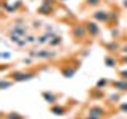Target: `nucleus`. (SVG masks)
I'll use <instances>...</instances> for the list:
<instances>
[{"instance_id":"obj_1","label":"nucleus","mask_w":127,"mask_h":119,"mask_svg":"<svg viewBox=\"0 0 127 119\" xmlns=\"http://www.w3.org/2000/svg\"><path fill=\"white\" fill-rule=\"evenodd\" d=\"M37 76V71L30 70V71H21V70H14L10 73V78L13 79L14 83H24V81H30Z\"/></svg>"},{"instance_id":"obj_2","label":"nucleus","mask_w":127,"mask_h":119,"mask_svg":"<svg viewBox=\"0 0 127 119\" xmlns=\"http://www.w3.org/2000/svg\"><path fill=\"white\" fill-rule=\"evenodd\" d=\"M10 32L19 35V37H27L29 32H30V29H29V26L26 24V21H24L22 18H19V19H16V22L13 24V27H11Z\"/></svg>"},{"instance_id":"obj_3","label":"nucleus","mask_w":127,"mask_h":119,"mask_svg":"<svg viewBox=\"0 0 127 119\" xmlns=\"http://www.w3.org/2000/svg\"><path fill=\"white\" fill-rule=\"evenodd\" d=\"M71 37H73L76 41H83V40H86L89 37V33H87V29H86V24H79L76 22L73 27H71Z\"/></svg>"},{"instance_id":"obj_4","label":"nucleus","mask_w":127,"mask_h":119,"mask_svg":"<svg viewBox=\"0 0 127 119\" xmlns=\"http://www.w3.org/2000/svg\"><path fill=\"white\" fill-rule=\"evenodd\" d=\"M92 19L94 21H97L98 24H106L110 22V10H100V8H97V10L92 13Z\"/></svg>"},{"instance_id":"obj_5","label":"nucleus","mask_w":127,"mask_h":119,"mask_svg":"<svg viewBox=\"0 0 127 119\" xmlns=\"http://www.w3.org/2000/svg\"><path fill=\"white\" fill-rule=\"evenodd\" d=\"M2 8H3V11L8 13V14H16L22 8V2H21V0H16L14 3H8V0H3V2H2Z\"/></svg>"},{"instance_id":"obj_6","label":"nucleus","mask_w":127,"mask_h":119,"mask_svg":"<svg viewBox=\"0 0 127 119\" xmlns=\"http://www.w3.org/2000/svg\"><path fill=\"white\" fill-rule=\"evenodd\" d=\"M86 29H87V33H89V37L92 38H97L98 35L102 33V29H100V24L97 21H94V19H91V21H86Z\"/></svg>"},{"instance_id":"obj_7","label":"nucleus","mask_w":127,"mask_h":119,"mask_svg":"<svg viewBox=\"0 0 127 119\" xmlns=\"http://www.w3.org/2000/svg\"><path fill=\"white\" fill-rule=\"evenodd\" d=\"M86 114L103 119V118L106 116V114H108V111H106V108H105V106H102V105H92V106H89V108H87Z\"/></svg>"},{"instance_id":"obj_8","label":"nucleus","mask_w":127,"mask_h":119,"mask_svg":"<svg viewBox=\"0 0 127 119\" xmlns=\"http://www.w3.org/2000/svg\"><path fill=\"white\" fill-rule=\"evenodd\" d=\"M56 57H57V51H53V49H38L37 53L38 60H53Z\"/></svg>"},{"instance_id":"obj_9","label":"nucleus","mask_w":127,"mask_h":119,"mask_svg":"<svg viewBox=\"0 0 127 119\" xmlns=\"http://www.w3.org/2000/svg\"><path fill=\"white\" fill-rule=\"evenodd\" d=\"M49 113L54 114V116H65L67 113H68V108L64 105H59V103H56V105H51L49 106Z\"/></svg>"},{"instance_id":"obj_10","label":"nucleus","mask_w":127,"mask_h":119,"mask_svg":"<svg viewBox=\"0 0 127 119\" xmlns=\"http://www.w3.org/2000/svg\"><path fill=\"white\" fill-rule=\"evenodd\" d=\"M41 97H43V100H45L48 105H56V103L59 102V95L57 94H54V92H51V90H45V92L41 94Z\"/></svg>"},{"instance_id":"obj_11","label":"nucleus","mask_w":127,"mask_h":119,"mask_svg":"<svg viewBox=\"0 0 127 119\" xmlns=\"http://www.w3.org/2000/svg\"><path fill=\"white\" fill-rule=\"evenodd\" d=\"M54 11H56V6L45 5V3H41V5L37 8V13L40 16H51V14H54Z\"/></svg>"},{"instance_id":"obj_12","label":"nucleus","mask_w":127,"mask_h":119,"mask_svg":"<svg viewBox=\"0 0 127 119\" xmlns=\"http://www.w3.org/2000/svg\"><path fill=\"white\" fill-rule=\"evenodd\" d=\"M121 48H122V45H119L116 40H111V41L105 43V49L110 51V54H118V53H121Z\"/></svg>"},{"instance_id":"obj_13","label":"nucleus","mask_w":127,"mask_h":119,"mask_svg":"<svg viewBox=\"0 0 127 119\" xmlns=\"http://www.w3.org/2000/svg\"><path fill=\"white\" fill-rule=\"evenodd\" d=\"M111 86H113V89L114 90H118V92H127V79H116V81H113L111 83Z\"/></svg>"},{"instance_id":"obj_14","label":"nucleus","mask_w":127,"mask_h":119,"mask_svg":"<svg viewBox=\"0 0 127 119\" xmlns=\"http://www.w3.org/2000/svg\"><path fill=\"white\" fill-rule=\"evenodd\" d=\"M103 62H105V65L108 67V68H116V67L119 65V59H118L114 54H108V56H105Z\"/></svg>"},{"instance_id":"obj_15","label":"nucleus","mask_w":127,"mask_h":119,"mask_svg":"<svg viewBox=\"0 0 127 119\" xmlns=\"http://www.w3.org/2000/svg\"><path fill=\"white\" fill-rule=\"evenodd\" d=\"M64 43V38H62V35H57V33H53L51 35V40H49V45L51 48H59Z\"/></svg>"},{"instance_id":"obj_16","label":"nucleus","mask_w":127,"mask_h":119,"mask_svg":"<svg viewBox=\"0 0 127 119\" xmlns=\"http://www.w3.org/2000/svg\"><path fill=\"white\" fill-rule=\"evenodd\" d=\"M121 98H122V92H113L110 94L108 97H106V100H108V103H111V105H119L121 103Z\"/></svg>"},{"instance_id":"obj_17","label":"nucleus","mask_w":127,"mask_h":119,"mask_svg":"<svg viewBox=\"0 0 127 119\" xmlns=\"http://www.w3.org/2000/svg\"><path fill=\"white\" fill-rule=\"evenodd\" d=\"M78 67H64V68L61 70V75L64 78H73L75 73H76Z\"/></svg>"},{"instance_id":"obj_18","label":"nucleus","mask_w":127,"mask_h":119,"mask_svg":"<svg viewBox=\"0 0 127 119\" xmlns=\"http://www.w3.org/2000/svg\"><path fill=\"white\" fill-rule=\"evenodd\" d=\"M3 119H24V114L18 111H11V113H3Z\"/></svg>"},{"instance_id":"obj_19","label":"nucleus","mask_w":127,"mask_h":119,"mask_svg":"<svg viewBox=\"0 0 127 119\" xmlns=\"http://www.w3.org/2000/svg\"><path fill=\"white\" fill-rule=\"evenodd\" d=\"M110 83L111 81H110L108 78H100V79H97V83H95V87H97V89H105Z\"/></svg>"},{"instance_id":"obj_20","label":"nucleus","mask_w":127,"mask_h":119,"mask_svg":"<svg viewBox=\"0 0 127 119\" xmlns=\"http://www.w3.org/2000/svg\"><path fill=\"white\" fill-rule=\"evenodd\" d=\"M14 84V81H13V79H6V78H2V81H0V89H2V90H5V89H8V87H11V86H13Z\"/></svg>"},{"instance_id":"obj_21","label":"nucleus","mask_w":127,"mask_h":119,"mask_svg":"<svg viewBox=\"0 0 127 119\" xmlns=\"http://www.w3.org/2000/svg\"><path fill=\"white\" fill-rule=\"evenodd\" d=\"M49 40H51V35L49 33H41V35H38L37 45H48V43H49Z\"/></svg>"},{"instance_id":"obj_22","label":"nucleus","mask_w":127,"mask_h":119,"mask_svg":"<svg viewBox=\"0 0 127 119\" xmlns=\"http://www.w3.org/2000/svg\"><path fill=\"white\" fill-rule=\"evenodd\" d=\"M84 5L89 8H98L102 5V0H84Z\"/></svg>"},{"instance_id":"obj_23","label":"nucleus","mask_w":127,"mask_h":119,"mask_svg":"<svg viewBox=\"0 0 127 119\" xmlns=\"http://www.w3.org/2000/svg\"><path fill=\"white\" fill-rule=\"evenodd\" d=\"M110 35H111V38H113V40H118L119 37H121V30L114 26V27H111V29H110Z\"/></svg>"},{"instance_id":"obj_24","label":"nucleus","mask_w":127,"mask_h":119,"mask_svg":"<svg viewBox=\"0 0 127 119\" xmlns=\"http://www.w3.org/2000/svg\"><path fill=\"white\" fill-rule=\"evenodd\" d=\"M119 19V11L118 10H110V22H116Z\"/></svg>"},{"instance_id":"obj_25","label":"nucleus","mask_w":127,"mask_h":119,"mask_svg":"<svg viewBox=\"0 0 127 119\" xmlns=\"http://www.w3.org/2000/svg\"><path fill=\"white\" fill-rule=\"evenodd\" d=\"M91 97L92 98H102L103 97V89H97V87H95L92 92H91Z\"/></svg>"},{"instance_id":"obj_26","label":"nucleus","mask_w":127,"mask_h":119,"mask_svg":"<svg viewBox=\"0 0 127 119\" xmlns=\"http://www.w3.org/2000/svg\"><path fill=\"white\" fill-rule=\"evenodd\" d=\"M26 38H27V41H29V45H37V41H38V37L33 35V33H29Z\"/></svg>"},{"instance_id":"obj_27","label":"nucleus","mask_w":127,"mask_h":119,"mask_svg":"<svg viewBox=\"0 0 127 119\" xmlns=\"http://www.w3.org/2000/svg\"><path fill=\"white\" fill-rule=\"evenodd\" d=\"M0 59H2V60H8V59H13V54L8 53V51H3V53H0Z\"/></svg>"},{"instance_id":"obj_28","label":"nucleus","mask_w":127,"mask_h":119,"mask_svg":"<svg viewBox=\"0 0 127 119\" xmlns=\"http://www.w3.org/2000/svg\"><path fill=\"white\" fill-rule=\"evenodd\" d=\"M41 27H43L41 21H37V19H35V21L32 22V29H33V30H38V29H41Z\"/></svg>"},{"instance_id":"obj_29","label":"nucleus","mask_w":127,"mask_h":119,"mask_svg":"<svg viewBox=\"0 0 127 119\" xmlns=\"http://www.w3.org/2000/svg\"><path fill=\"white\" fill-rule=\"evenodd\" d=\"M57 2H59V0H41V3H45V5H51V6H57Z\"/></svg>"},{"instance_id":"obj_30","label":"nucleus","mask_w":127,"mask_h":119,"mask_svg":"<svg viewBox=\"0 0 127 119\" xmlns=\"http://www.w3.org/2000/svg\"><path fill=\"white\" fill-rule=\"evenodd\" d=\"M45 33H49V35H53V33H56L54 32V26H45Z\"/></svg>"},{"instance_id":"obj_31","label":"nucleus","mask_w":127,"mask_h":119,"mask_svg":"<svg viewBox=\"0 0 127 119\" xmlns=\"http://www.w3.org/2000/svg\"><path fill=\"white\" fill-rule=\"evenodd\" d=\"M119 111H121V113H127V102L119 103Z\"/></svg>"},{"instance_id":"obj_32","label":"nucleus","mask_w":127,"mask_h":119,"mask_svg":"<svg viewBox=\"0 0 127 119\" xmlns=\"http://www.w3.org/2000/svg\"><path fill=\"white\" fill-rule=\"evenodd\" d=\"M119 78H121V79H127V68L119 71Z\"/></svg>"},{"instance_id":"obj_33","label":"nucleus","mask_w":127,"mask_h":119,"mask_svg":"<svg viewBox=\"0 0 127 119\" xmlns=\"http://www.w3.org/2000/svg\"><path fill=\"white\" fill-rule=\"evenodd\" d=\"M37 53H38V49H29V57L37 59Z\"/></svg>"},{"instance_id":"obj_34","label":"nucleus","mask_w":127,"mask_h":119,"mask_svg":"<svg viewBox=\"0 0 127 119\" xmlns=\"http://www.w3.org/2000/svg\"><path fill=\"white\" fill-rule=\"evenodd\" d=\"M26 65H32V62H33V57H24V60H22Z\"/></svg>"},{"instance_id":"obj_35","label":"nucleus","mask_w":127,"mask_h":119,"mask_svg":"<svg viewBox=\"0 0 127 119\" xmlns=\"http://www.w3.org/2000/svg\"><path fill=\"white\" fill-rule=\"evenodd\" d=\"M119 62H121V63H127V54H122L121 57H119Z\"/></svg>"},{"instance_id":"obj_36","label":"nucleus","mask_w":127,"mask_h":119,"mask_svg":"<svg viewBox=\"0 0 127 119\" xmlns=\"http://www.w3.org/2000/svg\"><path fill=\"white\" fill-rule=\"evenodd\" d=\"M0 70H2V73H5V71L8 70V65L6 63H2V65H0Z\"/></svg>"},{"instance_id":"obj_37","label":"nucleus","mask_w":127,"mask_h":119,"mask_svg":"<svg viewBox=\"0 0 127 119\" xmlns=\"http://www.w3.org/2000/svg\"><path fill=\"white\" fill-rule=\"evenodd\" d=\"M121 54H127V43H126V45H122V48H121Z\"/></svg>"},{"instance_id":"obj_38","label":"nucleus","mask_w":127,"mask_h":119,"mask_svg":"<svg viewBox=\"0 0 127 119\" xmlns=\"http://www.w3.org/2000/svg\"><path fill=\"white\" fill-rule=\"evenodd\" d=\"M83 119H100V118H95V116H89V114H86Z\"/></svg>"},{"instance_id":"obj_39","label":"nucleus","mask_w":127,"mask_h":119,"mask_svg":"<svg viewBox=\"0 0 127 119\" xmlns=\"http://www.w3.org/2000/svg\"><path fill=\"white\" fill-rule=\"evenodd\" d=\"M122 8H126V10H127V0H122Z\"/></svg>"},{"instance_id":"obj_40","label":"nucleus","mask_w":127,"mask_h":119,"mask_svg":"<svg viewBox=\"0 0 127 119\" xmlns=\"http://www.w3.org/2000/svg\"><path fill=\"white\" fill-rule=\"evenodd\" d=\"M59 2H68V0H59Z\"/></svg>"}]
</instances>
